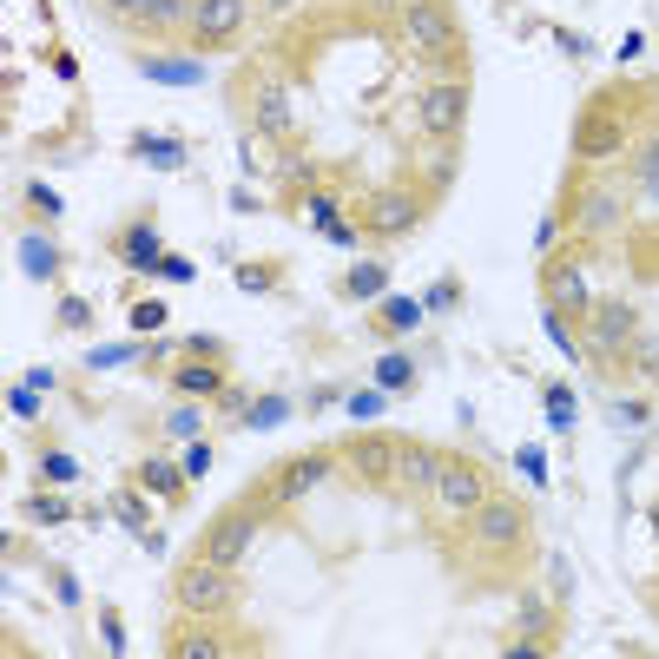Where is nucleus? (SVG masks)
<instances>
[{"instance_id": "obj_1", "label": "nucleus", "mask_w": 659, "mask_h": 659, "mask_svg": "<svg viewBox=\"0 0 659 659\" xmlns=\"http://www.w3.org/2000/svg\"><path fill=\"white\" fill-rule=\"evenodd\" d=\"M172 600H178V614H192V620H218V614H231V607L245 600V574H238L231 560L198 554V560H185V567H178Z\"/></svg>"}, {"instance_id": "obj_2", "label": "nucleus", "mask_w": 659, "mask_h": 659, "mask_svg": "<svg viewBox=\"0 0 659 659\" xmlns=\"http://www.w3.org/2000/svg\"><path fill=\"white\" fill-rule=\"evenodd\" d=\"M435 515L442 522H468L488 495H495V475L482 462H462V455H442V475H435Z\"/></svg>"}, {"instance_id": "obj_3", "label": "nucleus", "mask_w": 659, "mask_h": 659, "mask_svg": "<svg viewBox=\"0 0 659 659\" xmlns=\"http://www.w3.org/2000/svg\"><path fill=\"white\" fill-rule=\"evenodd\" d=\"M634 337H640V310L634 303H594L580 317V350L600 357V363H627Z\"/></svg>"}, {"instance_id": "obj_4", "label": "nucleus", "mask_w": 659, "mask_h": 659, "mask_svg": "<svg viewBox=\"0 0 659 659\" xmlns=\"http://www.w3.org/2000/svg\"><path fill=\"white\" fill-rule=\"evenodd\" d=\"M402 40H409L415 60H449L462 47V27H455L449 0H409L402 7Z\"/></svg>"}, {"instance_id": "obj_5", "label": "nucleus", "mask_w": 659, "mask_h": 659, "mask_svg": "<svg viewBox=\"0 0 659 659\" xmlns=\"http://www.w3.org/2000/svg\"><path fill=\"white\" fill-rule=\"evenodd\" d=\"M527 540V515L515 502H502V495H488L475 515H468V547L482 554V560H495V554H515Z\"/></svg>"}, {"instance_id": "obj_6", "label": "nucleus", "mask_w": 659, "mask_h": 659, "mask_svg": "<svg viewBox=\"0 0 659 659\" xmlns=\"http://www.w3.org/2000/svg\"><path fill=\"white\" fill-rule=\"evenodd\" d=\"M574 231H587V238H614L620 225H627V198H620V185L614 178H587L580 192H574V218H567Z\"/></svg>"}, {"instance_id": "obj_7", "label": "nucleus", "mask_w": 659, "mask_h": 659, "mask_svg": "<svg viewBox=\"0 0 659 659\" xmlns=\"http://www.w3.org/2000/svg\"><path fill=\"white\" fill-rule=\"evenodd\" d=\"M620 152H627V120H620V106H614V100H594V106L580 113V126H574V158L600 165V158H620Z\"/></svg>"}, {"instance_id": "obj_8", "label": "nucleus", "mask_w": 659, "mask_h": 659, "mask_svg": "<svg viewBox=\"0 0 659 659\" xmlns=\"http://www.w3.org/2000/svg\"><path fill=\"white\" fill-rule=\"evenodd\" d=\"M462 120H468V86L462 80H429L422 100H415V126L429 138H455Z\"/></svg>"}, {"instance_id": "obj_9", "label": "nucleus", "mask_w": 659, "mask_h": 659, "mask_svg": "<svg viewBox=\"0 0 659 659\" xmlns=\"http://www.w3.org/2000/svg\"><path fill=\"white\" fill-rule=\"evenodd\" d=\"M395 455H402V442L395 435H350L343 442V468L357 475V482H370V488H390L395 482Z\"/></svg>"}, {"instance_id": "obj_10", "label": "nucleus", "mask_w": 659, "mask_h": 659, "mask_svg": "<svg viewBox=\"0 0 659 659\" xmlns=\"http://www.w3.org/2000/svg\"><path fill=\"white\" fill-rule=\"evenodd\" d=\"M258 508H225L218 522L205 527V547L198 554H212V560H231V567H245V554H251V540H258Z\"/></svg>"}, {"instance_id": "obj_11", "label": "nucleus", "mask_w": 659, "mask_h": 659, "mask_svg": "<svg viewBox=\"0 0 659 659\" xmlns=\"http://www.w3.org/2000/svg\"><path fill=\"white\" fill-rule=\"evenodd\" d=\"M330 468H337V455H297V462H277V468H270V502H277V508L303 502Z\"/></svg>"}, {"instance_id": "obj_12", "label": "nucleus", "mask_w": 659, "mask_h": 659, "mask_svg": "<svg viewBox=\"0 0 659 659\" xmlns=\"http://www.w3.org/2000/svg\"><path fill=\"white\" fill-rule=\"evenodd\" d=\"M245 13H251V0H198V7H192V47H225V40H238Z\"/></svg>"}, {"instance_id": "obj_13", "label": "nucleus", "mask_w": 659, "mask_h": 659, "mask_svg": "<svg viewBox=\"0 0 659 659\" xmlns=\"http://www.w3.org/2000/svg\"><path fill=\"white\" fill-rule=\"evenodd\" d=\"M547 310H560V317H574V323L594 310V284H587V270L574 258L547 264Z\"/></svg>"}, {"instance_id": "obj_14", "label": "nucleus", "mask_w": 659, "mask_h": 659, "mask_svg": "<svg viewBox=\"0 0 659 659\" xmlns=\"http://www.w3.org/2000/svg\"><path fill=\"white\" fill-rule=\"evenodd\" d=\"M415 218H422V198L415 192H377L370 205H363V231H377V238H402V231H415Z\"/></svg>"}, {"instance_id": "obj_15", "label": "nucleus", "mask_w": 659, "mask_h": 659, "mask_svg": "<svg viewBox=\"0 0 659 659\" xmlns=\"http://www.w3.org/2000/svg\"><path fill=\"white\" fill-rule=\"evenodd\" d=\"M251 126H258V138H290V132H297V106H290V86H284V80H258V93H251Z\"/></svg>"}, {"instance_id": "obj_16", "label": "nucleus", "mask_w": 659, "mask_h": 659, "mask_svg": "<svg viewBox=\"0 0 659 659\" xmlns=\"http://www.w3.org/2000/svg\"><path fill=\"white\" fill-rule=\"evenodd\" d=\"M435 475H442V449H429V442H402V455H395V482H402V488H435Z\"/></svg>"}, {"instance_id": "obj_17", "label": "nucleus", "mask_w": 659, "mask_h": 659, "mask_svg": "<svg viewBox=\"0 0 659 659\" xmlns=\"http://www.w3.org/2000/svg\"><path fill=\"white\" fill-rule=\"evenodd\" d=\"M172 390L178 395H225V370H218V357H198V363H185L178 357V370H172Z\"/></svg>"}, {"instance_id": "obj_18", "label": "nucleus", "mask_w": 659, "mask_h": 659, "mask_svg": "<svg viewBox=\"0 0 659 659\" xmlns=\"http://www.w3.org/2000/svg\"><path fill=\"white\" fill-rule=\"evenodd\" d=\"M192 7L198 0H145V13L132 27L138 33H192Z\"/></svg>"}, {"instance_id": "obj_19", "label": "nucleus", "mask_w": 659, "mask_h": 659, "mask_svg": "<svg viewBox=\"0 0 659 659\" xmlns=\"http://www.w3.org/2000/svg\"><path fill=\"white\" fill-rule=\"evenodd\" d=\"M132 158H145V165H158V172H178L192 152H185V138H165V132H132Z\"/></svg>"}, {"instance_id": "obj_20", "label": "nucleus", "mask_w": 659, "mask_h": 659, "mask_svg": "<svg viewBox=\"0 0 659 659\" xmlns=\"http://www.w3.org/2000/svg\"><path fill=\"white\" fill-rule=\"evenodd\" d=\"M185 462H165V455H152V462H138V488L145 495H185Z\"/></svg>"}, {"instance_id": "obj_21", "label": "nucleus", "mask_w": 659, "mask_h": 659, "mask_svg": "<svg viewBox=\"0 0 659 659\" xmlns=\"http://www.w3.org/2000/svg\"><path fill=\"white\" fill-rule=\"evenodd\" d=\"M165 653L172 659H225V653H238V647H231V640H218V634H205V627H192V634H185V627H178V634H172V640H165Z\"/></svg>"}, {"instance_id": "obj_22", "label": "nucleus", "mask_w": 659, "mask_h": 659, "mask_svg": "<svg viewBox=\"0 0 659 659\" xmlns=\"http://www.w3.org/2000/svg\"><path fill=\"white\" fill-rule=\"evenodd\" d=\"M343 297H357V303L390 297V264H350L343 270Z\"/></svg>"}, {"instance_id": "obj_23", "label": "nucleus", "mask_w": 659, "mask_h": 659, "mask_svg": "<svg viewBox=\"0 0 659 659\" xmlns=\"http://www.w3.org/2000/svg\"><path fill=\"white\" fill-rule=\"evenodd\" d=\"M20 270H27L33 284H53V277H60V251H53L40 231H27V238H20Z\"/></svg>"}, {"instance_id": "obj_24", "label": "nucleus", "mask_w": 659, "mask_h": 659, "mask_svg": "<svg viewBox=\"0 0 659 659\" xmlns=\"http://www.w3.org/2000/svg\"><path fill=\"white\" fill-rule=\"evenodd\" d=\"M422 323V303L415 297H377V330L383 337H409Z\"/></svg>"}, {"instance_id": "obj_25", "label": "nucleus", "mask_w": 659, "mask_h": 659, "mask_svg": "<svg viewBox=\"0 0 659 659\" xmlns=\"http://www.w3.org/2000/svg\"><path fill=\"white\" fill-rule=\"evenodd\" d=\"M634 185L647 192V205L659 212V132H647V138L634 145Z\"/></svg>"}, {"instance_id": "obj_26", "label": "nucleus", "mask_w": 659, "mask_h": 659, "mask_svg": "<svg viewBox=\"0 0 659 659\" xmlns=\"http://www.w3.org/2000/svg\"><path fill=\"white\" fill-rule=\"evenodd\" d=\"M138 73L158 80V86H198V80H205L198 60H138Z\"/></svg>"}, {"instance_id": "obj_27", "label": "nucleus", "mask_w": 659, "mask_h": 659, "mask_svg": "<svg viewBox=\"0 0 659 659\" xmlns=\"http://www.w3.org/2000/svg\"><path fill=\"white\" fill-rule=\"evenodd\" d=\"M120 258H126L132 270H152V264H158V231H152V225H132L126 238H120Z\"/></svg>"}, {"instance_id": "obj_28", "label": "nucleus", "mask_w": 659, "mask_h": 659, "mask_svg": "<svg viewBox=\"0 0 659 659\" xmlns=\"http://www.w3.org/2000/svg\"><path fill=\"white\" fill-rule=\"evenodd\" d=\"M627 370H634L647 390H659V330H653V337H634V350H627Z\"/></svg>"}, {"instance_id": "obj_29", "label": "nucleus", "mask_w": 659, "mask_h": 659, "mask_svg": "<svg viewBox=\"0 0 659 659\" xmlns=\"http://www.w3.org/2000/svg\"><path fill=\"white\" fill-rule=\"evenodd\" d=\"M409 383H415V363H409L402 350H390V357H377V390H383V395H402Z\"/></svg>"}, {"instance_id": "obj_30", "label": "nucleus", "mask_w": 659, "mask_h": 659, "mask_svg": "<svg viewBox=\"0 0 659 659\" xmlns=\"http://www.w3.org/2000/svg\"><path fill=\"white\" fill-rule=\"evenodd\" d=\"M198 429H205V409H198V402H178V409L165 415V435H172V442H198Z\"/></svg>"}, {"instance_id": "obj_31", "label": "nucleus", "mask_w": 659, "mask_h": 659, "mask_svg": "<svg viewBox=\"0 0 659 659\" xmlns=\"http://www.w3.org/2000/svg\"><path fill=\"white\" fill-rule=\"evenodd\" d=\"M40 482H53V488H73V482H80V462H73L66 449H47V455H40Z\"/></svg>"}, {"instance_id": "obj_32", "label": "nucleus", "mask_w": 659, "mask_h": 659, "mask_svg": "<svg viewBox=\"0 0 659 659\" xmlns=\"http://www.w3.org/2000/svg\"><path fill=\"white\" fill-rule=\"evenodd\" d=\"M27 522H47V527H60V522H73V508H66L60 495H27Z\"/></svg>"}, {"instance_id": "obj_33", "label": "nucleus", "mask_w": 659, "mask_h": 659, "mask_svg": "<svg viewBox=\"0 0 659 659\" xmlns=\"http://www.w3.org/2000/svg\"><path fill=\"white\" fill-rule=\"evenodd\" d=\"M152 277H165V284H192V277H198V264H192V258H178V251H158Z\"/></svg>"}, {"instance_id": "obj_34", "label": "nucleus", "mask_w": 659, "mask_h": 659, "mask_svg": "<svg viewBox=\"0 0 659 659\" xmlns=\"http://www.w3.org/2000/svg\"><path fill=\"white\" fill-rule=\"evenodd\" d=\"M113 522H120V527H145V495H138V488L113 495Z\"/></svg>"}, {"instance_id": "obj_35", "label": "nucleus", "mask_w": 659, "mask_h": 659, "mask_svg": "<svg viewBox=\"0 0 659 659\" xmlns=\"http://www.w3.org/2000/svg\"><path fill=\"white\" fill-rule=\"evenodd\" d=\"M284 415H290V395H264L258 409H251V422H245V429H277Z\"/></svg>"}, {"instance_id": "obj_36", "label": "nucleus", "mask_w": 659, "mask_h": 659, "mask_svg": "<svg viewBox=\"0 0 659 659\" xmlns=\"http://www.w3.org/2000/svg\"><path fill=\"white\" fill-rule=\"evenodd\" d=\"M303 212H310V225H317V231L343 225V218H337V198H330V192H310V198H303Z\"/></svg>"}, {"instance_id": "obj_37", "label": "nucleus", "mask_w": 659, "mask_h": 659, "mask_svg": "<svg viewBox=\"0 0 659 659\" xmlns=\"http://www.w3.org/2000/svg\"><path fill=\"white\" fill-rule=\"evenodd\" d=\"M53 323H60V330H86V323H93V303H86V297H60V317H53Z\"/></svg>"}, {"instance_id": "obj_38", "label": "nucleus", "mask_w": 659, "mask_h": 659, "mask_svg": "<svg viewBox=\"0 0 659 659\" xmlns=\"http://www.w3.org/2000/svg\"><path fill=\"white\" fill-rule=\"evenodd\" d=\"M547 415H554V429H574V390H567V383L547 390Z\"/></svg>"}, {"instance_id": "obj_39", "label": "nucleus", "mask_w": 659, "mask_h": 659, "mask_svg": "<svg viewBox=\"0 0 659 659\" xmlns=\"http://www.w3.org/2000/svg\"><path fill=\"white\" fill-rule=\"evenodd\" d=\"M132 330H165V303H152V297H138L132 303V317H126Z\"/></svg>"}, {"instance_id": "obj_40", "label": "nucleus", "mask_w": 659, "mask_h": 659, "mask_svg": "<svg viewBox=\"0 0 659 659\" xmlns=\"http://www.w3.org/2000/svg\"><path fill=\"white\" fill-rule=\"evenodd\" d=\"M231 277H238V290H270V284H277V270H270V264H238Z\"/></svg>"}, {"instance_id": "obj_41", "label": "nucleus", "mask_w": 659, "mask_h": 659, "mask_svg": "<svg viewBox=\"0 0 659 659\" xmlns=\"http://www.w3.org/2000/svg\"><path fill=\"white\" fill-rule=\"evenodd\" d=\"M27 198L40 205V218H60V192H53V185H40V178H27Z\"/></svg>"}, {"instance_id": "obj_42", "label": "nucleus", "mask_w": 659, "mask_h": 659, "mask_svg": "<svg viewBox=\"0 0 659 659\" xmlns=\"http://www.w3.org/2000/svg\"><path fill=\"white\" fill-rule=\"evenodd\" d=\"M7 409H13L20 422H33V415H40V395H33L27 383H20V390H7Z\"/></svg>"}, {"instance_id": "obj_43", "label": "nucleus", "mask_w": 659, "mask_h": 659, "mask_svg": "<svg viewBox=\"0 0 659 659\" xmlns=\"http://www.w3.org/2000/svg\"><path fill=\"white\" fill-rule=\"evenodd\" d=\"M554 238H560V218H554V212H547V218H540V225H534V251H540V258H547V251H554Z\"/></svg>"}, {"instance_id": "obj_44", "label": "nucleus", "mask_w": 659, "mask_h": 659, "mask_svg": "<svg viewBox=\"0 0 659 659\" xmlns=\"http://www.w3.org/2000/svg\"><path fill=\"white\" fill-rule=\"evenodd\" d=\"M205 462H212V449L205 442H185V475H205Z\"/></svg>"}, {"instance_id": "obj_45", "label": "nucleus", "mask_w": 659, "mask_h": 659, "mask_svg": "<svg viewBox=\"0 0 659 659\" xmlns=\"http://www.w3.org/2000/svg\"><path fill=\"white\" fill-rule=\"evenodd\" d=\"M100 634H106V653H126V627H120V620H113V614H106V620H100Z\"/></svg>"}, {"instance_id": "obj_46", "label": "nucleus", "mask_w": 659, "mask_h": 659, "mask_svg": "<svg viewBox=\"0 0 659 659\" xmlns=\"http://www.w3.org/2000/svg\"><path fill=\"white\" fill-rule=\"evenodd\" d=\"M100 7H106L113 20H138V13H145V0H100Z\"/></svg>"}, {"instance_id": "obj_47", "label": "nucleus", "mask_w": 659, "mask_h": 659, "mask_svg": "<svg viewBox=\"0 0 659 659\" xmlns=\"http://www.w3.org/2000/svg\"><path fill=\"white\" fill-rule=\"evenodd\" d=\"M554 47H560L567 60H580V53H587V40H580V33H554Z\"/></svg>"}, {"instance_id": "obj_48", "label": "nucleus", "mask_w": 659, "mask_h": 659, "mask_svg": "<svg viewBox=\"0 0 659 659\" xmlns=\"http://www.w3.org/2000/svg\"><path fill=\"white\" fill-rule=\"evenodd\" d=\"M323 238H330V245H343V251H350V245H357V238H363V231H357V225H330V231H323Z\"/></svg>"}, {"instance_id": "obj_49", "label": "nucleus", "mask_w": 659, "mask_h": 659, "mask_svg": "<svg viewBox=\"0 0 659 659\" xmlns=\"http://www.w3.org/2000/svg\"><path fill=\"white\" fill-rule=\"evenodd\" d=\"M442 303H455V284H435V290L422 297V310H442Z\"/></svg>"}, {"instance_id": "obj_50", "label": "nucleus", "mask_w": 659, "mask_h": 659, "mask_svg": "<svg viewBox=\"0 0 659 659\" xmlns=\"http://www.w3.org/2000/svg\"><path fill=\"white\" fill-rule=\"evenodd\" d=\"M614 415H620V429H640V422H647V409H640V402H620Z\"/></svg>"}, {"instance_id": "obj_51", "label": "nucleus", "mask_w": 659, "mask_h": 659, "mask_svg": "<svg viewBox=\"0 0 659 659\" xmlns=\"http://www.w3.org/2000/svg\"><path fill=\"white\" fill-rule=\"evenodd\" d=\"M515 462H522V468H527V475H534V482H547V475H540V468H547V462H540V449H522Z\"/></svg>"}, {"instance_id": "obj_52", "label": "nucleus", "mask_w": 659, "mask_h": 659, "mask_svg": "<svg viewBox=\"0 0 659 659\" xmlns=\"http://www.w3.org/2000/svg\"><path fill=\"white\" fill-rule=\"evenodd\" d=\"M290 7H297V0H264V13H290Z\"/></svg>"}, {"instance_id": "obj_53", "label": "nucleus", "mask_w": 659, "mask_h": 659, "mask_svg": "<svg viewBox=\"0 0 659 659\" xmlns=\"http://www.w3.org/2000/svg\"><path fill=\"white\" fill-rule=\"evenodd\" d=\"M647 527H653V540H659V502H653V508H647Z\"/></svg>"}]
</instances>
